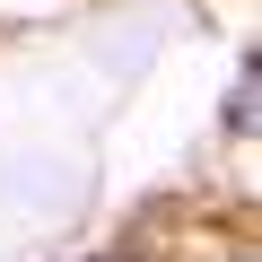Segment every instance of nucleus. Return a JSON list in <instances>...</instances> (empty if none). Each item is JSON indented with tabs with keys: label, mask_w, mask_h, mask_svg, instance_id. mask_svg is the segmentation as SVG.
<instances>
[{
	"label": "nucleus",
	"mask_w": 262,
	"mask_h": 262,
	"mask_svg": "<svg viewBox=\"0 0 262 262\" xmlns=\"http://www.w3.org/2000/svg\"><path fill=\"white\" fill-rule=\"evenodd\" d=\"M227 131H236V140L253 131V70H245V79H236V96H227Z\"/></svg>",
	"instance_id": "1"
}]
</instances>
